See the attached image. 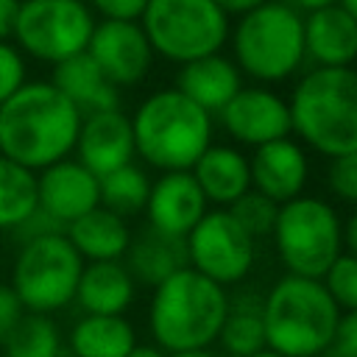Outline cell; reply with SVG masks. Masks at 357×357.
Instances as JSON below:
<instances>
[{"label": "cell", "instance_id": "cell-1", "mask_svg": "<svg viewBox=\"0 0 357 357\" xmlns=\"http://www.w3.org/2000/svg\"><path fill=\"white\" fill-rule=\"evenodd\" d=\"M81 112L50 84L25 81L0 103V156L39 173L73 153Z\"/></svg>", "mask_w": 357, "mask_h": 357}, {"label": "cell", "instance_id": "cell-2", "mask_svg": "<svg viewBox=\"0 0 357 357\" xmlns=\"http://www.w3.org/2000/svg\"><path fill=\"white\" fill-rule=\"evenodd\" d=\"M290 134L321 156L357 151V75L351 67H312L290 92Z\"/></svg>", "mask_w": 357, "mask_h": 357}, {"label": "cell", "instance_id": "cell-3", "mask_svg": "<svg viewBox=\"0 0 357 357\" xmlns=\"http://www.w3.org/2000/svg\"><path fill=\"white\" fill-rule=\"evenodd\" d=\"M212 114L184 98L176 86L145 95L131 114L134 156L159 173L190 170L212 145Z\"/></svg>", "mask_w": 357, "mask_h": 357}, {"label": "cell", "instance_id": "cell-4", "mask_svg": "<svg viewBox=\"0 0 357 357\" xmlns=\"http://www.w3.org/2000/svg\"><path fill=\"white\" fill-rule=\"evenodd\" d=\"M340 315L321 279L284 273L262 293L265 346L279 357H324Z\"/></svg>", "mask_w": 357, "mask_h": 357}, {"label": "cell", "instance_id": "cell-5", "mask_svg": "<svg viewBox=\"0 0 357 357\" xmlns=\"http://www.w3.org/2000/svg\"><path fill=\"white\" fill-rule=\"evenodd\" d=\"M229 293L192 268H181L153 287L148 329L162 351L206 349L218 340Z\"/></svg>", "mask_w": 357, "mask_h": 357}, {"label": "cell", "instance_id": "cell-6", "mask_svg": "<svg viewBox=\"0 0 357 357\" xmlns=\"http://www.w3.org/2000/svg\"><path fill=\"white\" fill-rule=\"evenodd\" d=\"M231 61L257 84L293 78L304 59V17L284 0H265L229 28Z\"/></svg>", "mask_w": 357, "mask_h": 357}, {"label": "cell", "instance_id": "cell-7", "mask_svg": "<svg viewBox=\"0 0 357 357\" xmlns=\"http://www.w3.org/2000/svg\"><path fill=\"white\" fill-rule=\"evenodd\" d=\"M340 223V212L315 195H296L279 204L271 237L284 271L293 276L321 279L343 254Z\"/></svg>", "mask_w": 357, "mask_h": 357}, {"label": "cell", "instance_id": "cell-8", "mask_svg": "<svg viewBox=\"0 0 357 357\" xmlns=\"http://www.w3.org/2000/svg\"><path fill=\"white\" fill-rule=\"evenodd\" d=\"M137 22L153 56L173 64L220 53L229 42V17L215 0H148Z\"/></svg>", "mask_w": 357, "mask_h": 357}, {"label": "cell", "instance_id": "cell-9", "mask_svg": "<svg viewBox=\"0 0 357 357\" xmlns=\"http://www.w3.org/2000/svg\"><path fill=\"white\" fill-rule=\"evenodd\" d=\"M84 259L64 231L31 237L20 243L11 262V290L25 312L53 315L73 304Z\"/></svg>", "mask_w": 357, "mask_h": 357}, {"label": "cell", "instance_id": "cell-10", "mask_svg": "<svg viewBox=\"0 0 357 357\" xmlns=\"http://www.w3.org/2000/svg\"><path fill=\"white\" fill-rule=\"evenodd\" d=\"M95 17L84 0H28L20 3L11 39L22 56L59 64L86 50Z\"/></svg>", "mask_w": 357, "mask_h": 357}, {"label": "cell", "instance_id": "cell-11", "mask_svg": "<svg viewBox=\"0 0 357 357\" xmlns=\"http://www.w3.org/2000/svg\"><path fill=\"white\" fill-rule=\"evenodd\" d=\"M187 268L220 287L240 284L257 262V240L231 218L229 209H206L187 231Z\"/></svg>", "mask_w": 357, "mask_h": 357}, {"label": "cell", "instance_id": "cell-12", "mask_svg": "<svg viewBox=\"0 0 357 357\" xmlns=\"http://www.w3.org/2000/svg\"><path fill=\"white\" fill-rule=\"evenodd\" d=\"M89 59L117 89L137 86L153 67V50L137 20H100L92 28Z\"/></svg>", "mask_w": 357, "mask_h": 357}, {"label": "cell", "instance_id": "cell-13", "mask_svg": "<svg viewBox=\"0 0 357 357\" xmlns=\"http://www.w3.org/2000/svg\"><path fill=\"white\" fill-rule=\"evenodd\" d=\"M218 117L223 131L245 148H259L265 142L290 137L287 100L265 84L240 86L234 98L218 112Z\"/></svg>", "mask_w": 357, "mask_h": 357}, {"label": "cell", "instance_id": "cell-14", "mask_svg": "<svg viewBox=\"0 0 357 357\" xmlns=\"http://www.w3.org/2000/svg\"><path fill=\"white\" fill-rule=\"evenodd\" d=\"M73 153L98 178L134 162L137 156H134L131 117L123 109H106L81 117Z\"/></svg>", "mask_w": 357, "mask_h": 357}, {"label": "cell", "instance_id": "cell-15", "mask_svg": "<svg viewBox=\"0 0 357 357\" xmlns=\"http://www.w3.org/2000/svg\"><path fill=\"white\" fill-rule=\"evenodd\" d=\"M248 173L251 190L271 198L273 204H284L296 195H304L310 178V156L298 139L282 137L251 151Z\"/></svg>", "mask_w": 357, "mask_h": 357}, {"label": "cell", "instance_id": "cell-16", "mask_svg": "<svg viewBox=\"0 0 357 357\" xmlns=\"http://www.w3.org/2000/svg\"><path fill=\"white\" fill-rule=\"evenodd\" d=\"M36 206L67 229V223L100 206L98 176L70 156L47 165L36 173Z\"/></svg>", "mask_w": 357, "mask_h": 357}, {"label": "cell", "instance_id": "cell-17", "mask_svg": "<svg viewBox=\"0 0 357 357\" xmlns=\"http://www.w3.org/2000/svg\"><path fill=\"white\" fill-rule=\"evenodd\" d=\"M209 209L198 181L190 170H167L159 173V178H151V192L145 201V220L151 229L187 237V231L204 218Z\"/></svg>", "mask_w": 357, "mask_h": 357}, {"label": "cell", "instance_id": "cell-18", "mask_svg": "<svg viewBox=\"0 0 357 357\" xmlns=\"http://www.w3.org/2000/svg\"><path fill=\"white\" fill-rule=\"evenodd\" d=\"M357 56V17L337 3L304 17V59L315 67H351Z\"/></svg>", "mask_w": 357, "mask_h": 357}, {"label": "cell", "instance_id": "cell-19", "mask_svg": "<svg viewBox=\"0 0 357 357\" xmlns=\"http://www.w3.org/2000/svg\"><path fill=\"white\" fill-rule=\"evenodd\" d=\"M173 86L204 112L218 114L243 86V73L229 56L212 53V56H201L187 64H178Z\"/></svg>", "mask_w": 357, "mask_h": 357}, {"label": "cell", "instance_id": "cell-20", "mask_svg": "<svg viewBox=\"0 0 357 357\" xmlns=\"http://www.w3.org/2000/svg\"><path fill=\"white\" fill-rule=\"evenodd\" d=\"M137 296V282L126 271L123 259L84 262L73 301L84 315H126Z\"/></svg>", "mask_w": 357, "mask_h": 357}, {"label": "cell", "instance_id": "cell-21", "mask_svg": "<svg viewBox=\"0 0 357 357\" xmlns=\"http://www.w3.org/2000/svg\"><path fill=\"white\" fill-rule=\"evenodd\" d=\"M192 178L198 181L206 204L226 209L240 195L251 190V173H248V156L234 145H209L198 162L190 167Z\"/></svg>", "mask_w": 357, "mask_h": 357}, {"label": "cell", "instance_id": "cell-22", "mask_svg": "<svg viewBox=\"0 0 357 357\" xmlns=\"http://www.w3.org/2000/svg\"><path fill=\"white\" fill-rule=\"evenodd\" d=\"M50 84L81 112V117L106 109H120V89L106 81V75L98 70L86 50L53 64Z\"/></svg>", "mask_w": 357, "mask_h": 357}, {"label": "cell", "instance_id": "cell-23", "mask_svg": "<svg viewBox=\"0 0 357 357\" xmlns=\"http://www.w3.org/2000/svg\"><path fill=\"white\" fill-rule=\"evenodd\" d=\"M123 265L137 284L156 287L176 271L187 268L184 237H173L145 226L139 234H131L128 251L123 254Z\"/></svg>", "mask_w": 357, "mask_h": 357}, {"label": "cell", "instance_id": "cell-24", "mask_svg": "<svg viewBox=\"0 0 357 357\" xmlns=\"http://www.w3.org/2000/svg\"><path fill=\"white\" fill-rule=\"evenodd\" d=\"M64 234L84 262H109V259H123L134 231L126 218L103 206H95L86 215L67 223Z\"/></svg>", "mask_w": 357, "mask_h": 357}, {"label": "cell", "instance_id": "cell-25", "mask_svg": "<svg viewBox=\"0 0 357 357\" xmlns=\"http://www.w3.org/2000/svg\"><path fill=\"white\" fill-rule=\"evenodd\" d=\"M137 329L126 315H81L67 335L70 357H128Z\"/></svg>", "mask_w": 357, "mask_h": 357}, {"label": "cell", "instance_id": "cell-26", "mask_svg": "<svg viewBox=\"0 0 357 357\" xmlns=\"http://www.w3.org/2000/svg\"><path fill=\"white\" fill-rule=\"evenodd\" d=\"M223 357H251L265 346V321H262V293L240 290L229 296L226 318L220 324L218 340Z\"/></svg>", "mask_w": 357, "mask_h": 357}, {"label": "cell", "instance_id": "cell-27", "mask_svg": "<svg viewBox=\"0 0 357 357\" xmlns=\"http://www.w3.org/2000/svg\"><path fill=\"white\" fill-rule=\"evenodd\" d=\"M148 192H151V176L137 162H128V165H123V167L98 178L100 206L126 218V220L131 215H142Z\"/></svg>", "mask_w": 357, "mask_h": 357}, {"label": "cell", "instance_id": "cell-28", "mask_svg": "<svg viewBox=\"0 0 357 357\" xmlns=\"http://www.w3.org/2000/svg\"><path fill=\"white\" fill-rule=\"evenodd\" d=\"M64 349L67 346L53 315L39 312H25L3 340L6 357H61Z\"/></svg>", "mask_w": 357, "mask_h": 357}, {"label": "cell", "instance_id": "cell-29", "mask_svg": "<svg viewBox=\"0 0 357 357\" xmlns=\"http://www.w3.org/2000/svg\"><path fill=\"white\" fill-rule=\"evenodd\" d=\"M36 209V173L0 156V231H14Z\"/></svg>", "mask_w": 357, "mask_h": 357}, {"label": "cell", "instance_id": "cell-30", "mask_svg": "<svg viewBox=\"0 0 357 357\" xmlns=\"http://www.w3.org/2000/svg\"><path fill=\"white\" fill-rule=\"evenodd\" d=\"M231 212V218L254 237V240H262V237H271L273 231V223H276V212H279V204H273L271 198L259 195L257 190H248L245 195H240L231 206H226Z\"/></svg>", "mask_w": 357, "mask_h": 357}, {"label": "cell", "instance_id": "cell-31", "mask_svg": "<svg viewBox=\"0 0 357 357\" xmlns=\"http://www.w3.org/2000/svg\"><path fill=\"white\" fill-rule=\"evenodd\" d=\"M321 284L332 296V301L343 310L351 312L357 310V257L354 254H340L321 276Z\"/></svg>", "mask_w": 357, "mask_h": 357}, {"label": "cell", "instance_id": "cell-32", "mask_svg": "<svg viewBox=\"0 0 357 357\" xmlns=\"http://www.w3.org/2000/svg\"><path fill=\"white\" fill-rule=\"evenodd\" d=\"M326 187H329V192H332L337 201H343L346 206H354V204H357V151L329 159V167H326Z\"/></svg>", "mask_w": 357, "mask_h": 357}, {"label": "cell", "instance_id": "cell-33", "mask_svg": "<svg viewBox=\"0 0 357 357\" xmlns=\"http://www.w3.org/2000/svg\"><path fill=\"white\" fill-rule=\"evenodd\" d=\"M25 84V56L11 45L0 42V103Z\"/></svg>", "mask_w": 357, "mask_h": 357}, {"label": "cell", "instance_id": "cell-34", "mask_svg": "<svg viewBox=\"0 0 357 357\" xmlns=\"http://www.w3.org/2000/svg\"><path fill=\"white\" fill-rule=\"evenodd\" d=\"M324 357H357V310L340 315Z\"/></svg>", "mask_w": 357, "mask_h": 357}, {"label": "cell", "instance_id": "cell-35", "mask_svg": "<svg viewBox=\"0 0 357 357\" xmlns=\"http://www.w3.org/2000/svg\"><path fill=\"white\" fill-rule=\"evenodd\" d=\"M86 6L103 20H139L148 0H89Z\"/></svg>", "mask_w": 357, "mask_h": 357}, {"label": "cell", "instance_id": "cell-36", "mask_svg": "<svg viewBox=\"0 0 357 357\" xmlns=\"http://www.w3.org/2000/svg\"><path fill=\"white\" fill-rule=\"evenodd\" d=\"M53 231H64V226L36 206L11 234L17 237V243H25V240H31V237H42V234H53Z\"/></svg>", "mask_w": 357, "mask_h": 357}, {"label": "cell", "instance_id": "cell-37", "mask_svg": "<svg viewBox=\"0 0 357 357\" xmlns=\"http://www.w3.org/2000/svg\"><path fill=\"white\" fill-rule=\"evenodd\" d=\"M22 315H25V310H22L17 293L11 290L8 282H0V346H3V340L11 335V329L17 326V321H20Z\"/></svg>", "mask_w": 357, "mask_h": 357}, {"label": "cell", "instance_id": "cell-38", "mask_svg": "<svg viewBox=\"0 0 357 357\" xmlns=\"http://www.w3.org/2000/svg\"><path fill=\"white\" fill-rule=\"evenodd\" d=\"M17 14H20V0H0V42H11Z\"/></svg>", "mask_w": 357, "mask_h": 357}, {"label": "cell", "instance_id": "cell-39", "mask_svg": "<svg viewBox=\"0 0 357 357\" xmlns=\"http://www.w3.org/2000/svg\"><path fill=\"white\" fill-rule=\"evenodd\" d=\"M340 240H343V251L354 254L357 251V215H346L340 223Z\"/></svg>", "mask_w": 357, "mask_h": 357}, {"label": "cell", "instance_id": "cell-40", "mask_svg": "<svg viewBox=\"0 0 357 357\" xmlns=\"http://www.w3.org/2000/svg\"><path fill=\"white\" fill-rule=\"evenodd\" d=\"M259 3H265V0H215V6H218L226 17H240V14L251 11V8H257Z\"/></svg>", "mask_w": 357, "mask_h": 357}, {"label": "cell", "instance_id": "cell-41", "mask_svg": "<svg viewBox=\"0 0 357 357\" xmlns=\"http://www.w3.org/2000/svg\"><path fill=\"white\" fill-rule=\"evenodd\" d=\"M128 357H167V351H162L156 343H137L128 351Z\"/></svg>", "mask_w": 357, "mask_h": 357}, {"label": "cell", "instance_id": "cell-42", "mask_svg": "<svg viewBox=\"0 0 357 357\" xmlns=\"http://www.w3.org/2000/svg\"><path fill=\"white\" fill-rule=\"evenodd\" d=\"M287 6H293L296 11H315V8H324V6H332V3H337V0H284Z\"/></svg>", "mask_w": 357, "mask_h": 357}, {"label": "cell", "instance_id": "cell-43", "mask_svg": "<svg viewBox=\"0 0 357 357\" xmlns=\"http://www.w3.org/2000/svg\"><path fill=\"white\" fill-rule=\"evenodd\" d=\"M167 357H223L220 351H215L212 346L206 349H187V351H170Z\"/></svg>", "mask_w": 357, "mask_h": 357}, {"label": "cell", "instance_id": "cell-44", "mask_svg": "<svg viewBox=\"0 0 357 357\" xmlns=\"http://www.w3.org/2000/svg\"><path fill=\"white\" fill-rule=\"evenodd\" d=\"M337 6H340L343 11H349V14L357 17V0H337Z\"/></svg>", "mask_w": 357, "mask_h": 357}, {"label": "cell", "instance_id": "cell-45", "mask_svg": "<svg viewBox=\"0 0 357 357\" xmlns=\"http://www.w3.org/2000/svg\"><path fill=\"white\" fill-rule=\"evenodd\" d=\"M251 357H279V354L271 351V349H262V351H257V354H251Z\"/></svg>", "mask_w": 357, "mask_h": 357}, {"label": "cell", "instance_id": "cell-46", "mask_svg": "<svg viewBox=\"0 0 357 357\" xmlns=\"http://www.w3.org/2000/svg\"><path fill=\"white\" fill-rule=\"evenodd\" d=\"M20 3H28V0H20Z\"/></svg>", "mask_w": 357, "mask_h": 357}]
</instances>
